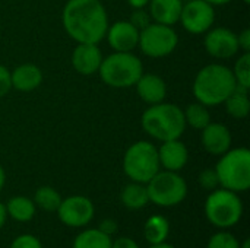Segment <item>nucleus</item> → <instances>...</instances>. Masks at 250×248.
Masks as SVG:
<instances>
[{
	"label": "nucleus",
	"mask_w": 250,
	"mask_h": 248,
	"mask_svg": "<svg viewBox=\"0 0 250 248\" xmlns=\"http://www.w3.org/2000/svg\"><path fill=\"white\" fill-rule=\"evenodd\" d=\"M62 23L66 34L78 44L101 42L110 25L101 0H67L62 10Z\"/></svg>",
	"instance_id": "nucleus-1"
},
{
	"label": "nucleus",
	"mask_w": 250,
	"mask_h": 248,
	"mask_svg": "<svg viewBox=\"0 0 250 248\" xmlns=\"http://www.w3.org/2000/svg\"><path fill=\"white\" fill-rule=\"evenodd\" d=\"M236 86V79L229 66L211 63L196 73L192 83V92L198 102L207 107H215L221 105Z\"/></svg>",
	"instance_id": "nucleus-2"
},
{
	"label": "nucleus",
	"mask_w": 250,
	"mask_h": 248,
	"mask_svg": "<svg viewBox=\"0 0 250 248\" xmlns=\"http://www.w3.org/2000/svg\"><path fill=\"white\" fill-rule=\"evenodd\" d=\"M142 130L157 142L180 139L186 130L183 110L173 102L149 105L141 117Z\"/></svg>",
	"instance_id": "nucleus-3"
},
{
	"label": "nucleus",
	"mask_w": 250,
	"mask_h": 248,
	"mask_svg": "<svg viewBox=\"0 0 250 248\" xmlns=\"http://www.w3.org/2000/svg\"><path fill=\"white\" fill-rule=\"evenodd\" d=\"M144 73L142 60L130 53L113 51L110 56L103 57L98 75L101 80L116 89H126L135 86L141 75Z\"/></svg>",
	"instance_id": "nucleus-4"
},
{
	"label": "nucleus",
	"mask_w": 250,
	"mask_h": 248,
	"mask_svg": "<svg viewBox=\"0 0 250 248\" xmlns=\"http://www.w3.org/2000/svg\"><path fill=\"white\" fill-rule=\"evenodd\" d=\"M220 187L242 193L250 187V151L248 148H234L223 153L215 165Z\"/></svg>",
	"instance_id": "nucleus-5"
},
{
	"label": "nucleus",
	"mask_w": 250,
	"mask_h": 248,
	"mask_svg": "<svg viewBox=\"0 0 250 248\" xmlns=\"http://www.w3.org/2000/svg\"><path fill=\"white\" fill-rule=\"evenodd\" d=\"M160 168L158 149L152 142L138 140L125 152L123 171L132 181L146 184Z\"/></svg>",
	"instance_id": "nucleus-6"
},
{
	"label": "nucleus",
	"mask_w": 250,
	"mask_h": 248,
	"mask_svg": "<svg viewBox=\"0 0 250 248\" xmlns=\"http://www.w3.org/2000/svg\"><path fill=\"white\" fill-rule=\"evenodd\" d=\"M205 215L217 228L234 227L243 215L242 199L234 191L226 190L223 187L215 189L207 197Z\"/></svg>",
	"instance_id": "nucleus-7"
},
{
	"label": "nucleus",
	"mask_w": 250,
	"mask_h": 248,
	"mask_svg": "<svg viewBox=\"0 0 250 248\" xmlns=\"http://www.w3.org/2000/svg\"><path fill=\"white\" fill-rule=\"evenodd\" d=\"M149 202L160 208H173L182 203L188 196L185 178L174 171H158L146 183Z\"/></svg>",
	"instance_id": "nucleus-8"
},
{
	"label": "nucleus",
	"mask_w": 250,
	"mask_h": 248,
	"mask_svg": "<svg viewBox=\"0 0 250 248\" xmlns=\"http://www.w3.org/2000/svg\"><path fill=\"white\" fill-rule=\"evenodd\" d=\"M179 45V35L173 26L151 22L139 31L138 48L151 58H163L170 56Z\"/></svg>",
	"instance_id": "nucleus-9"
},
{
	"label": "nucleus",
	"mask_w": 250,
	"mask_h": 248,
	"mask_svg": "<svg viewBox=\"0 0 250 248\" xmlns=\"http://www.w3.org/2000/svg\"><path fill=\"white\" fill-rule=\"evenodd\" d=\"M179 22L189 34L204 35L215 23V7L205 0H189L183 3Z\"/></svg>",
	"instance_id": "nucleus-10"
},
{
	"label": "nucleus",
	"mask_w": 250,
	"mask_h": 248,
	"mask_svg": "<svg viewBox=\"0 0 250 248\" xmlns=\"http://www.w3.org/2000/svg\"><path fill=\"white\" fill-rule=\"evenodd\" d=\"M204 47L207 53L217 60L233 58L239 54L237 34L226 26H212L205 32Z\"/></svg>",
	"instance_id": "nucleus-11"
},
{
	"label": "nucleus",
	"mask_w": 250,
	"mask_h": 248,
	"mask_svg": "<svg viewBox=\"0 0 250 248\" xmlns=\"http://www.w3.org/2000/svg\"><path fill=\"white\" fill-rule=\"evenodd\" d=\"M56 212L59 215V219L64 225L72 228H82L92 221L95 209L88 197L70 196L62 200Z\"/></svg>",
	"instance_id": "nucleus-12"
},
{
	"label": "nucleus",
	"mask_w": 250,
	"mask_h": 248,
	"mask_svg": "<svg viewBox=\"0 0 250 248\" xmlns=\"http://www.w3.org/2000/svg\"><path fill=\"white\" fill-rule=\"evenodd\" d=\"M108 45L113 51L130 53L138 48L139 42V29L135 28L129 19L127 20H116L108 25L105 37Z\"/></svg>",
	"instance_id": "nucleus-13"
},
{
	"label": "nucleus",
	"mask_w": 250,
	"mask_h": 248,
	"mask_svg": "<svg viewBox=\"0 0 250 248\" xmlns=\"http://www.w3.org/2000/svg\"><path fill=\"white\" fill-rule=\"evenodd\" d=\"M201 143L209 155L221 156L229 149H231V132L226 124L211 121L201 130Z\"/></svg>",
	"instance_id": "nucleus-14"
},
{
	"label": "nucleus",
	"mask_w": 250,
	"mask_h": 248,
	"mask_svg": "<svg viewBox=\"0 0 250 248\" xmlns=\"http://www.w3.org/2000/svg\"><path fill=\"white\" fill-rule=\"evenodd\" d=\"M103 53L98 48V44L79 42L72 51V66L82 76H92L98 73V69L103 61Z\"/></svg>",
	"instance_id": "nucleus-15"
},
{
	"label": "nucleus",
	"mask_w": 250,
	"mask_h": 248,
	"mask_svg": "<svg viewBox=\"0 0 250 248\" xmlns=\"http://www.w3.org/2000/svg\"><path fill=\"white\" fill-rule=\"evenodd\" d=\"M158 149V161L160 167H163L166 171H174L179 172L183 170L189 161V151L188 146L180 140H167L161 142V146Z\"/></svg>",
	"instance_id": "nucleus-16"
},
{
	"label": "nucleus",
	"mask_w": 250,
	"mask_h": 248,
	"mask_svg": "<svg viewBox=\"0 0 250 248\" xmlns=\"http://www.w3.org/2000/svg\"><path fill=\"white\" fill-rule=\"evenodd\" d=\"M138 96L148 105L163 102L167 96V83L166 80L155 73H142L138 82L135 83Z\"/></svg>",
	"instance_id": "nucleus-17"
},
{
	"label": "nucleus",
	"mask_w": 250,
	"mask_h": 248,
	"mask_svg": "<svg viewBox=\"0 0 250 248\" xmlns=\"http://www.w3.org/2000/svg\"><path fill=\"white\" fill-rule=\"evenodd\" d=\"M12 89L19 92H31L42 83V72L37 64L23 63L10 70Z\"/></svg>",
	"instance_id": "nucleus-18"
},
{
	"label": "nucleus",
	"mask_w": 250,
	"mask_h": 248,
	"mask_svg": "<svg viewBox=\"0 0 250 248\" xmlns=\"http://www.w3.org/2000/svg\"><path fill=\"white\" fill-rule=\"evenodd\" d=\"M182 7V0H149L148 3V12L152 22L168 26H174L176 23H179Z\"/></svg>",
	"instance_id": "nucleus-19"
},
{
	"label": "nucleus",
	"mask_w": 250,
	"mask_h": 248,
	"mask_svg": "<svg viewBox=\"0 0 250 248\" xmlns=\"http://www.w3.org/2000/svg\"><path fill=\"white\" fill-rule=\"evenodd\" d=\"M226 113L236 118V120H243L249 115L250 113V99L249 89L236 86V89L229 95V98L223 102Z\"/></svg>",
	"instance_id": "nucleus-20"
},
{
	"label": "nucleus",
	"mask_w": 250,
	"mask_h": 248,
	"mask_svg": "<svg viewBox=\"0 0 250 248\" xmlns=\"http://www.w3.org/2000/svg\"><path fill=\"white\" fill-rule=\"evenodd\" d=\"M120 199H122V203L130 210H139L145 208L149 203L146 184L132 181L122 190Z\"/></svg>",
	"instance_id": "nucleus-21"
},
{
	"label": "nucleus",
	"mask_w": 250,
	"mask_h": 248,
	"mask_svg": "<svg viewBox=\"0 0 250 248\" xmlns=\"http://www.w3.org/2000/svg\"><path fill=\"white\" fill-rule=\"evenodd\" d=\"M6 213L18 222H29L35 215L34 200L25 196H15L6 203Z\"/></svg>",
	"instance_id": "nucleus-22"
},
{
	"label": "nucleus",
	"mask_w": 250,
	"mask_h": 248,
	"mask_svg": "<svg viewBox=\"0 0 250 248\" xmlns=\"http://www.w3.org/2000/svg\"><path fill=\"white\" fill-rule=\"evenodd\" d=\"M168 232H170V224L161 215H154L145 222L144 235H145V240L151 246L166 243V240L168 237Z\"/></svg>",
	"instance_id": "nucleus-23"
},
{
	"label": "nucleus",
	"mask_w": 250,
	"mask_h": 248,
	"mask_svg": "<svg viewBox=\"0 0 250 248\" xmlns=\"http://www.w3.org/2000/svg\"><path fill=\"white\" fill-rule=\"evenodd\" d=\"M185 123L186 126H190L195 130H202L211 123V114L207 105L201 102H192L183 110Z\"/></svg>",
	"instance_id": "nucleus-24"
},
{
	"label": "nucleus",
	"mask_w": 250,
	"mask_h": 248,
	"mask_svg": "<svg viewBox=\"0 0 250 248\" xmlns=\"http://www.w3.org/2000/svg\"><path fill=\"white\" fill-rule=\"evenodd\" d=\"M73 248H111V238L100 229H85L75 238Z\"/></svg>",
	"instance_id": "nucleus-25"
},
{
	"label": "nucleus",
	"mask_w": 250,
	"mask_h": 248,
	"mask_svg": "<svg viewBox=\"0 0 250 248\" xmlns=\"http://www.w3.org/2000/svg\"><path fill=\"white\" fill-rule=\"evenodd\" d=\"M62 196L60 193L50 187V186H42L40 187L37 191H35V196H34V203L35 206L41 208L42 210H47V212H56L62 203Z\"/></svg>",
	"instance_id": "nucleus-26"
},
{
	"label": "nucleus",
	"mask_w": 250,
	"mask_h": 248,
	"mask_svg": "<svg viewBox=\"0 0 250 248\" xmlns=\"http://www.w3.org/2000/svg\"><path fill=\"white\" fill-rule=\"evenodd\" d=\"M231 72L237 86L250 89V53H243L242 56H239Z\"/></svg>",
	"instance_id": "nucleus-27"
},
{
	"label": "nucleus",
	"mask_w": 250,
	"mask_h": 248,
	"mask_svg": "<svg viewBox=\"0 0 250 248\" xmlns=\"http://www.w3.org/2000/svg\"><path fill=\"white\" fill-rule=\"evenodd\" d=\"M208 248H240V244L233 234L217 232L209 238Z\"/></svg>",
	"instance_id": "nucleus-28"
},
{
	"label": "nucleus",
	"mask_w": 250,
	"mask_h": 248,
	"mask_svg": "<svg viewBox=\"0 0 250 248\" xmlns=\"http://www.w3.org/2000/svg\"><path fill=\"white\" fill-rule=\"evenodd\" d=\"M198 181H199V186H201L202 189L209 190V191H212V190H215V189L220 187V181H218L217 172H215V170H212V168L204 170V171L199 174Z\"/></svg>",
	"instance_id": "nucleus-29"
},
{
	"label": "nucleus",
	"mask_w": 250,
	"mask_h": 248,
	"mask_svg": "<svg viewBox=\"0 0 250 248\" xmlns=\"http://www.w3.org/2000/svg\"><path fill=\"white\" fill-rule=\"evenodd\" d=\"M129 22L141 31L145 26H148L152 22V19H151V15L146 9H133L132 15L129 18Z\"/></svg>",
	"instance_id": "nucleus-30"
},
{
	"label": "nucleus",
	"mask_w": 250,
	"mask_h": 248,
	"mask_svg": "<svg viewBox=\"0 0 250 248\" xmlns=\"http://www.w3.org/2000/svg\"><path fill=\"white\" fill-rule=\"evenodd\" d=\"M10 248H42V246L37 237L25 234V235L15 238L13 243L10 244Z\"/></svg>",
	"instance_id": "nucleus-31"
},
{
	"label": "nucleus",
	"mask_w": 250,
	"mask_h": 248,
	"mask_svg": "<svg viewBox=\"0 0 250 248\" xmlns=\"http://www.w3.org/2000/svg\"><path fill=\"white\" fill-rule=\"evenodd\" d=\"M12 89V82H10V70L0 64V98L6 96L9 91Z\"/></svg>",
	"instance_id": "nucleus-32"
},
{
	"label": "nucleus",
	"mask_w": 250,
	"mask_h": 248,
	"mask_svg": "<svg viewBox=\"0 0 250 248\" xmlns=\"http://www.w3.org/2000/svg\"><path fill=\"white\" fill-rule=\"evenodd\" d=\"M237 42H239V50L243 53H250V29L246 28L240 34H237Z\"/></svg>",
	"instance_id": "nucleus-33"
},
{
	"label": "nucleus",
	"mask_w": 250,
	"mask_h": 248,
	"mask_svg": "<svg viewBox=\"0 0 250 248\" xmlns=\"http://www.w3.org/2000/svg\"><path fill=\"white\" fill-rule=\"evenodd\" d=\"M98 229H100L101 232H104L105 235L111 237L113 234L117 232V222H116L114 219H110V218H108V219H104V221H101Z\"/></svg>",
	"instance_id": "nucleus-34"
},
{
	"label": "nucleus",
	"mask_w": 250,
	"mask_h": 248,
	"mask_svg": "<svg viewBox=\"0 0 250 248\" xmlns=\"http://www.w3.org/2000/svg\"><path fill=\"white\" fill-rule=\"evenodd\" d=\"M111 248H139V246L127 237H120L116 241H111Z\"/></svg>",
	"instance_id": "nucleus-35"
},
{
	"label": "nucleus",
	"mask_w": 250,
	"mask_h": 248,
	"mask_svg": "<svg viewBox=\"0 0 250 248\" xmlns=\"http://www.w3.org/2000/svg\"><path fill=\"white\" fill-rule=\"evenodd\" d=\"M149 0H127V4L132 9H146Z\"/></svg>",
	"instance_id": "nucleus-36"
},
{
	"label": "nucleus",
	"mask_w": 250,
	"mask_h": 248,
	"mask_svg": "<svg viewBox=\"0 0 250 248\" xmlns=\"http://www.w3.org/2000/svg\"><path fill=\"white\" fill-rule=\"evenodd\" d=\"M6 218H7L6 208H4V205L0 202V229L3 228V225H4V222H6Z\"/></svg>",
	"instance_id": "nucleus-37"
},
{
	"label": "nucleus",
	"mask_w": 250,
	"mask_h": 248,
	"mask_svg": "<svg viewBox=\"0 0 250 248\" xmlns=\"http://www.w3.org/2000/svg\"><path fill=\"white\" fill-rule=\"evenodd\" d=\"M205 1H208L209 4H212L214 7H217V6H224V4H229V3H231L233 0H205Z\"/></svg>",
	"instance_id": "nucleus-38"
},
{
	"label": "nucleus",
	"mask_w": 250,
	"mask_h": 248,
	"mask_svg": "<svg viewBox=\"0 0 250 248\" xmlns=\"http://www.w3.org/2000/svg\"><path fill=\"white\" fill-rule=\"evenodd\" d=\"M4 183H6V174H4L3 167L0 165V191H1V190H3V187H4Z\"/></svg>",
	"instance_id": "nucleus-39"
},
{
	"label": "nucleus",
	"mask_w": 250,
	"mask_h": 248,
	"mask_svg": "<svg viewBox=\"0 0 250 248\" xmlns=\"http://www.w3.org/2000/svg\"><path fill=\"white\" fill-rule=\"evenodd\" d=\"M149 248H174L173 246L167 244V243H161V244H155V246H151Z\"/></svg>",
	"instance_id": "nucleus-40"
},
{
	"label": "nucleus",
	"mask_w": 250,
	"mask_h": 248,
	"mask_svg": "<svg viewBox=\"0 0 250 248\" xmlns=\"http://www.w3.org/2000/svg\"><path fill=\"white\" fill-rule=\"evenodd\" d=\"M250 246V241L249 240H245V243H243V246H240V248H249Z\"/></svg>",
	"instance_id": "nucleus-41"
},
{
	"label": "nucleus",
	"mask_w": 250,
	"mask_h": 248,
	"mask_svg": "<svg viewBox=\"0 0 250 248\" xmlns=\"http://www.w3.org/2000/svg\"><path fill=\"white\" fill-rule=\"evenodd\" d=\"M242 1H243L245 4H249V3H250V0H242Z\"/></svg>",
	"instance_id": "nucleus-42"
}]
</instances>
